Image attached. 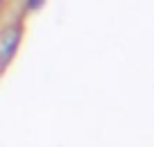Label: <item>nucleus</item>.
Here are the masks:
<instances>
[{
  "label": "nucleus",
  "instance_id": "f257e3e1",
  "mask_svg": "<svg viewBox=\"0 0 154 147\" xmlns=\"http://www.w3.org/2000/svg\"><path fill=\"white\" fill-rule=\"evenodd\" d=\"M20 43V27H7L0 34V66H7L11 61V57L16 54V47Z\"/></svg>",
  "mask_w": 154,
  "mask_h": 147
},
{
  "label": "nucleus",
  "instance_id": "f03ea898",
  "mask_svg": "<svg viewBox=\"0 0 154 147\" xmlns=\"http://www.w3.org/2000/svg\"><path fill=\"white\" fill-rule=\"evenodd\" d=\"M27 5L32 7V9H36V7H41V5H43V0H27Z\"/></svg>",
  "mask_w": 154,
  "mask_h": 147
},
{
  "label": "nucleus",
  "instance_id": "7ed1b4c3",
  "mask_svg": "<svg viewBox=\"0 0 154 147\" xmlns=\"http://www.w3.org/2000/svg\"><path fill=\"white\" fill-rule=\"evenodd\" d=\"M0 5H2V0H0Z\"/></svg>",
  "mask_w": 154,
  "mask_h": 147
}]
</instances>
